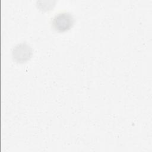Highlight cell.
I'll return each mask as SVG.
<instances>
[{"instance_id": "cell-1", "label": "cell", "mask_w": 152, "mask_h": 152, "mask_svg": "<svg viewBox=\"0 0 152 152\" xmlns=\"http://www.w3.org/2000/svg\"><path fill=\"white\" fill-rule=\"evenodd\" d=\"M52 26L57 31L63 32L69 30L74 23L72 15L68 12L56 14L52 20Z\"/></svg>"}, {"instance_id": "cell-2", "label": "cell", "mask_w": 152, "mask_h": 152, "mask_svg": "<svg viewBox=\"0 0 152 152\" xmlns=\"http://www.w3.org/2000/svg\"><path fill=\"white\" fill-rule=\"evenodd\" d=\"M12 56L14 59L18 62H23L28 60L32 55L31 47L25 43L17 45L12 50Z\"/></svg>"}]
</instances>
